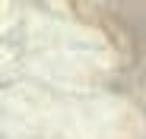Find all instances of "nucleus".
Masks as SVG:
<instances>
[]
</instances>
